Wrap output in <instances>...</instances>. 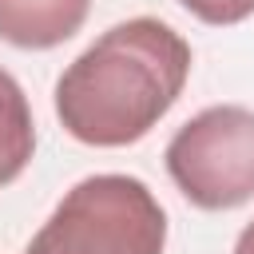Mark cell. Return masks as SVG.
I'll list each match as a JSON object with an SVG mask.
<instances>
[{"instance_id":"cell-1","label":"cell","mask_w":254,"mask_h":254,"mask_svg":"<svg viewBox=\"0 0 254 254\" xmlns=\"http://www.w3.org/2000/svg\"><path fill=\"white\" fill-rule=\"evenodd\" d=\"M190 44L159 16H131L99 32L56 79V119L87 147H127L179 103Z\"/></svg>"},{"instance_id":"cell-2","label":"cell","mask_w":254,"mask_h":254,"mask_svg":"<svg viewBox=\"0 0 254 254\" xmlns=\"http://www.w3.org/2000/svg\"><path fill=\"white\" fill-rule=\"evenodd\" d=\"M167 210L135 175H87L44 218L24 254H163Z\"/></svg>"},{"instance_id":"cell-3","label":"cell","mask_w":254,"mask_h":254,"mask_svg":"<svg viewBox=\"0 0 254 254\" xmlns=\"http://www.w3.org/2000/svg\"><path fill=\"white\" fill-rule=\"evenodd\" d=\"M163 163L190 206H246L254 198V111L242 103L202 107L171 135Z\"/></svg>"},{"instance_id":"cell-4","label":"cell","mask_w":254,"mask_h":254,"mask_svg":"<svg viewBox=\"0 0 254 254\" xmlns=\"http://www.w3.org/2000/svg\"><path fill=\"white\" fill-rule=\"evenodd\" d=\"M91 0H0V40L24 52H48L71 40Z\"/></svg>"},{"instance_id":"cell-5","label":"cell","mask_w":254,"mask_h":254,"mask_svg":"<svg viewBox=\"0 0 254 254\" xmlns=\"http://www.w3.org/2000/svg\"><path fill=\"white\" fill-rule=\"evenodd\" d=\"M36 155V119L20 79L0 67V187L20 179Z\"/></svg>"},{"instance_id":"cell-6","label":"cell","mask_w":254,"mask_h":254,"mask_svg":"<svg viewBox=\"0 0 254 254\" xmlns=\"http://www.w3.org/2000/svg\"><path fill=\"white\" fill-rule=\"evenodd\" d=\"M194 20L210 24V28H226V24H242L246 16H254V0H179Z\"/></svg>"},{"instance_id":"cell-7","label":"cell","mask_w":254,"mask_h":254,"mask_svg":"<svg viewBox=\"0 0 254 254\" xmlns=\"http://www.w3.org/2000/svg\"><path fill=\"white\" fill-rule=\"evenodd\" d=\"M230 254H254V218H250V222L242 226V234L234 238V250H230Z\"/></svg>"}]
</instances>
